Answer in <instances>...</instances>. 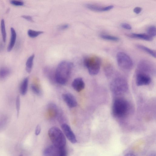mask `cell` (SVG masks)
<instances>
[{
  "instance_id": "cell-21",
  "label": "cell",
  "mask_w": 156,
  "mask_h": 156,
  "mask_svg": "<svg viewBox=\"0 0 156 156\" xmlns=\"http://www.w3.org/2000/svg\"><path fill=\"white\" fill-rule=\"evenodd\" d=\"M1 29L2 40L3 42H5L6 39V33L5 30V21L2 19L1 23Z\"/></svg>"
},
{
  "instance_id": "cell-1",
  "label": "cell",
  "mask_w": 156,
  "mask_h": 156,
  "mask_svg": "<svg viewBox=\"0 0 156 156\" xmlns=\"http://www.w3.org/2000/svg\"><path fill=\"white\" fill-rule=\"evenodd\" d=\"M73 67L71 62L63 61L57 66L55 73V79L59 84L63 85L68 81Z\"/></svg>"
},
{
  "instance_id": "cell-16",
  "label": "cell",
  "mask_w": 156,
  "mask_h": 156,
  "mask_svg": "<svg viewBox=\"0 0 156 156\" xmlns=\"http://www.w3.org/2000/svg\"><path fill=\"white\" fill-rule=\"evenodd\" d=\"M48 110L50 115L52 117L58 116L59 110L58 107L53 103H50L48 106Z\"/></svg>"
},
{
  "instance_id": "cell-13",
  "label": "cell",
  "mask_w": 156,
  "mask_h": 156,
  "mask_svg": "<svg viewBox=\"0 0 156 156\" xmlns=\"http://www.w3.org/2000/svg\"><path fill=\"white\" fill-rule=\"evenodd\" d=\"M58 149L51 145L48 147L44 151V156H58Z\"/></svg>"
},
{
  "instance_id": "cell-36",
  "label": "cell",
  "mask_w": 156,
  "mask_h": 156,
  "mask_svg": "<svg viewBox=\"0 0 156 156\" xmlns=\"http://www.w3.org/2000/svg\"><path fill=\"white\" fill-rule=\"evenodd\" d=\"M19 156H22V155H20Z\"/></svg>"
},
{
  "instance_id": "cell-24",
  "label": "cell",
  "mask_w": 156,
  "mask_h": 156,
  "mask_svg": "<svg viewBox=\"0 0 156 156\" xmlns=\"http://www.w3.org/2000/svg\"><path fill=\"white\" fill-rule=\"evenodd\" d=\"M8 120L7 117L3 115L0 118V129H2L5 127L7 124Z\"/></svg>"
},
{
  "instance_id": "cell-5",
  "label": "cell",
  "mask_w": 156,
  "mask_h": 156,
  "mask_svg": "<svg viewBox=\"0 0 156 156\" xmlns=\"http://www.w3.org/2000/svg\"><path fill=\"white\" fill-rule=\"evenodd\" d=\"M111 91L114 94L119 95L126 93L128 89L126 81L122 78H117L113 80L110 84Z\"/></svg>"
},
{
  "instance_id": "cell-17",
  "label": "cell",
  "mask_w": 156,
  "mask_h": 156,
  "mask_svg": "<svg viewBox=\"0 0 156 156\" xmlns=\"http://www.w3.org/2000/svg\"><path fill=\"white\" fill-rule=\"evenodd\" d=\"M136 47L138 48L147 52L153 57L154 58H156V51L155 50L140 44H136Z\"/></svg>"
},
{
  "instance_id": "cell-27",
  "label": "cell",
  "mask_w": 156,
  "mask_h": 156,
  "mask_svg": "<svg viewBox=\"0 0 156 156\" xmlns=\"http://www.w3.org/2000/svg\"><path fill=\"white\" fill-rule=\"evenodd\" d=\"M58 156H67V152L65 147L58 149Z\"/></svg>"
},
{
  "instance_id": "cell-30",
  "label": "cell",
  "mask_w": 156,
  "mask_h": 156,
  "mask_svg": "<svg viewBox=\"0 0 156 156\" xmlns=\"http://www.w3.org/2000/svg\"><path fill=\"white\" fill-rule=\"evenodd\" d=\"M21 17L29 21L34 22L32 17L30 16L23 15Z\"/></svg>"
},
{
  "instance_id": "cell-33",
  "label": "cell",
  "mask_w": 156,
  "mask_h": 156,
  "mask_svg": "<svg viewBox=\"0 0 156 156\" xmlns=\"http://www.w3.org/2000/svg\"><path fill=\"white\" fill-rule=\"evenodd\" d=\"M41 131V127L40 125H37L36 127L35 130V134L36 135H39Z\"/></svg>"
},
{
  "instance_id": "cell-23",
  "label": "cell",
  "mask_w": 156,
  "mask_h": 156,
  "mask_svg": "<svg viewBox=\"0 0 156 156\" xmlns=\"http://www.w3.org/2000/svg\"><path fill=\"white\" fill-rule=\"evenodd\" d=\"M156 27L154 25L149 27L147 29V34L153 37L156 36Z\"/></svg>"
},
{
  "instance_id": "cell-15",
  "label": "cell",
  "mask_w": 156,
  "mask_h": 156,
  "mask_svg": "<svg viewBox=\"0 0 156 156\" xmlns=\"http://www.w3.org/2000/svg\"><path fill=\"white\" fill-rule=\"evenodd\" d=\"M29 78L26 77L24 78L20 86V94L22 95H25L27 92Z\"/></svg>"
},
{
  "instance_id": "cell-14",
  "label": "cell",
  "mask_w": 156,
  "mask_h": 156,
  "mask_svg": "<svg viewBox=\"0 0 156 156\" xmlns=\"http://www.w3.org/2000/svg\"><path fill=\"white\" fill-rule=\"evenodd\" d=\"M10 30L11 33L10 40L7 49V51L8 52L10 51L13 48L16 38V34L14 29L12 27H11Z\"/></svg>"
},
{
  "instance_id": "cell-29",
  "label": "cell",
  "mask_w": 156,
  "mask_h": 156,
  "mask_svg": "<svg viewBox=\"0 0 156 156\" xmlns=\"http://www.w3.org/2000/svg\"><path fill=\"white\" fill-rule=\"evenodd\" d=\"M121 26L123 28L128 30H130L132 29L131 26L126 23H122L121 24Z\"/></svg>"
},
{
  "instance_id": "cell-6",
  "label": "cell",
  "mask_w": 156,
  "mask_h": 156,
  "mask_svg": "<svg viewBox=\"0 0 156 156\" xmlns=\"http://www.w3.org/2000/svg\"><path fill=\"white\" fill-rule=\"evenodd\" d=\"M119 66L122 69L128 70L131 69L133 66V62L131 57L123 52H118L116 56Z\"/></svg>"
},
{
  "instance_id": "cell-18",
  "label": "cell",
  "mask_w": 156,
  "mask_h": 156,
  "mask_svg": "<svg viewBox=\"0 0 156 156\" xmlns=\"http://www.w3.org/2000/svg\"><path fill=\"white\" fill-rule=\"evenodd\" d=\"M34 57V54H33L30 55L27 60L26 64V69L28 73H30L31 71Z\"/></svg>"
},
{
  "instance_id": "cell-11",
  "label": "cell",
  "mask_w": 156,
  "mask_h": 156,
  "mask_svg": "<svg viewBox=\"0 0 156 156\" xmlns=\"http://www.w3.org/2000/svg\"><path fill=\"white\" fill-rule=\"evenodd\" d=\"M72 86L76 91L80 92L84 89L85 84L83 79L80 77L75 79L72 83Z\"/></svg>"
},
{
  "instance_id": "cell-8",
  "label": "cell",
  "mask_w": 156,
  "mask_h": 156,
  "mask_svg": "<svg viewBox=\"0 0 156 156\" xmlns=\"http://www.w3.org/2000/svg\"><path fill=\"white\" fill-rule=\"evenodd\" d=\"M85 6L91 10L97 12L107 11L110 10L114 7V6L112 5L105 6L91 3L86 4L85 5Z\"/></svg>"
},
{
  "instance_id": "cell-4",
  "label": "cell",
  "mask_w": 156,
  "mask_h": 156,
  "mask_svg": "<svg viewBox=\"0 0 156 156\" xmlns=\"http://www.w3.org/2000/svg\"><path fill=\"white\" fill-rule=\"evenodd\" d=\"M83 63L87 69L90 75L94 76L99 73L101 64V60L96 56L92 55L85 57Z\"/></svg>"
},
{
  "instance_id": "cell-32",
  "label": "cell",
  "mask_w": 156,
  "mask_h": 156,
  "mask_svg": "<svg viewBox=\"0 0 156 156\" xmlns=\"http://www.w3.org/2000/svg\"><path fill=\"white\" fill-rule=\"evenodd\" d=\"M142 9L140 7H135L133 10V12L136 14H139L141 11Z\"/></svg>"
},
{
  "instance_id": "cell-12",
  "label": "cell",
  "mask_w": 156,
  "mask_h": 156,
  "mask_svg": "<svg viewBox=\"0 0 156 156\" xmlns=\"http://www.w3.org/2000/svg\"><path fill=\"white\" fill-rule=\"evenodd\" d=\"M126 35L131 38L139 39L147 41H151L153 40L152 37L147 34L145 33H131L127 34Z\"/></svg>"
},
{
  "instance_id": "cell-26",
  "label": "cell",
  "mask_w": 156,
  "mask_h": 156,
  "mask_svg": "<svg viewBox=\"0 0 156 156\" xmlns=\"http://www.w3.org/2000/svg\"><path fill=\"white\" fill-rule=\"evenodd\" d=\"M31 88L32 91L35 94L39 95L41 93V90L36 85L32 84L31 86Z\"/></svg>"
},
{
  "instance_id": "cell-3",
  "label": "cell",
  "mask_w": 156,
  "mask_h": 156,
  "mask_svg": "<svg viewBox=\"0 0 156 156\" xmlns=\"http://www.w3.org/2000/svg\"><path fill=\"white\" fill-rule=\"evenodd\" d=\"M129 109V105L128 102L124 99L118 98L114 102L112 106V113L116 117H124L128 113Z\"/></svg>"
},
{
  "instance_id": "cell-31",
  "label": "cell",
  "mask_w": 156,
  "mask_h": 156,
  "mask_svg": "<svg viewBox=\"0 0 156 156\" xmlns=\"http://www.w3.org/2000/svg\"><path fill=\"white\" fill-rule=\"evenodd\" d=\"M69 27V24H64L59 26L58 29L60 30H64L68 29Z\"/></svg>"
},
{
  "instance_id": "cell-2",
  "label": "cell",
  "mask_w": 156,
  "mask_h": 156,
  "mask_svg": "<svg viewBox=\"0 0 156 156\" xmlns=\"http://www.w3.org/2000/svg\"><path fill=\"white\" fill-rule=\"evenodd\" d=\"M49 137L53 145L58 149L65 147L66 140L63 133L58 127H53L48 131Z\"/></svg>"
},
{
  "instance_id": "cell-28",
  "label": "cell",
  "mask_w": 156,
  "mask_h": 156,
  "mask_svg": "<svg viewBox=\"0 0 156 156\" xmlns=\"http://www.w3.org/2000/svg\"><path fill=\"white\" fill-rule=\"evenodd\" d=\"M10 2L12 5L15 6H21L24 4V2L22 1L11 0Z\"/></svg>"
},
{
  "instance_id": "cell-7",
  "label": "cell",
  "mask_w": 156,
  "mask_h": 156,
  "mask_svg": "<svg viewBox=\"0 0 156 156\" xmlns=\"http://www.w3.org/2000/svg\"><path fill=\"white\" fill-rule=\"evenodd\" d=\"M62 129L68 139L72 143L75 144L77 142L76 136L71 128L67 124L63 123L61 126Z\"/></svg>"
},
{
  "instance_id": "cell-35",
  "label": "cell",
  "mask_w": 156,
  "mask_h": 156,
  "mask_svg": "<svg viewBox=\"0 0 156 156\" xmlns=\"http://www.w3.org/2000/svg\"><path fill=\"white\" fill-rule=\"evenodd\" d=\"M147 156H156V154L154 153H152L149 154Z\"/></svg>"
},
{
  "instance_id": "cell-19",
  "label": "cell",
  "mask_w": 156,
  "mask_h": 156,
  "mask_svg": "<svg viewBox=\"0 0 156 156\" xmlns=\"http://www.w3.org/2000/svg\"><path fill=\"white\" fill-rule=\"evenodd\" d=\"M11 70L8 68L2 67L0 68V79H3L7 77L10 73Z\"/></svg>"
},
{
  "instance_id": "cell-10",
  "label": "cell",
  "mask_w": 156,
  "mask_h": 156,
  "mask_svg": "<svg viewBox=\"0 0 156 156\" xmlns=\"http://www.w3.org/2000/svg\"><path fill=\"white\" fill-rule=\"evenodd\" d=\"M62 98L67 105L72 108L77 105V101L74 96L69 93H65L62 95Z\"/></svg>"
},
{
  "instance_id": "cell-22",
  "label": "cell",
  "mask_w": 156,
  "mask_h": 156,
  "mask_svg": "<svg viewBox=\"0 0 156 156\" xmlns=\"http://www.w3.org/2000/svg\"><path fill=\"white\" fill-rule=\"evenodd\" d=\"M43 33V31H36L31 29H29L27 31L28 36L32 38H35Z\"/></svg>"
},
{
  "instance_id": "cell-25",
  "label": "cell",
  "mask_w": 156,
  "mask_h": 156,
  "mask_svg": "<svg viewBox=\"0 0 156 156\" xmlns=\"http://www.w3.org/2000/svg\"><path fill=\"white\" fill-rule=\"evenodd\" d=\"M16 108L17 116L19 115L20 108V99L19 96H18L16 98Z\"/></svg>"
},
{
  "instance_id": "cell-9",
  "label": "cell",
  "mask_w": 156,
  "mask_h": 156,
  "mask_svg": "<svg viewBox=\"0 0 156 156\" xmlns=\"http://www.w3.org/2000/svg\"><path fill=\"white\" fill-rule=\"evenodd\" d=\"M151 82V79L148 75L143 73L137 74L136 79V83L138 86L147 85Z\"/></svg>"
},
{
  "instance_id": "cell-20",
  "label": "cell",
  "mask_w": 156,
  "mask_h": 156,
  "mask_svg": "<svg viewBox=\"0 0 156 156\" xmlns=\"http://www.w3.org/2000/svg\"><path fill=\"white\" fill-rule=\"evenodd\" d=\"M100 37L104 40L115 42L118 41L119 40V38L116 36L105 34H101Z\"/></svg>"
},
{
  "instance_id": "cell-34",
  "label": "cell",
  "mask_w": 156,
  "mask_h": 156,
  "mask_svg": "<svg viewBox=\"0 0 156 156\" xmlns=\"http://www.w3.org/2000/svg\"><path fill=\"white\" fill-rule=\"evenodd\" d=\"M124 156H136V155L132 153H129L126 154Z\"/></svg>"
}]
</instances>
